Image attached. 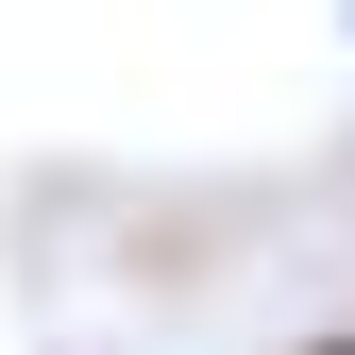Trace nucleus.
<instances>
[{
    "mask_svg": "<svg viewBox=\"0 0 355 355\" xmlns=\"http://www.w3.org/2000/svg\"><path fill=\"white\" fill-rule=\"evenodd\" d=\"M304 355H355V338H304Z\"/></svg>",
    "mask_w": 355,
    "mask_h": 355,
    "instance_id": "1",
    "label": "nucleus"
}]
</instances>
